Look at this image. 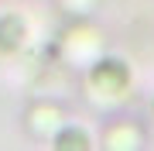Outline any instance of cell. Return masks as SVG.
Listing matches in <instances>:
<instances>
[{
	"label": "cell",
	"instance_id": "1",
	"mask_svg": "<svg viewBox=\"0 0 154 151\" xmlns=\"http://www.w3.org/2000/svg\"><path fill=\"white\" fill-rule=\"evenodd\" d=\"M106 148H140V131H130V120L116 117V124H110V134H106Z\"/></svg>",
	"mask_w": 154,
	"mask_h": 151
}]
</instances>
